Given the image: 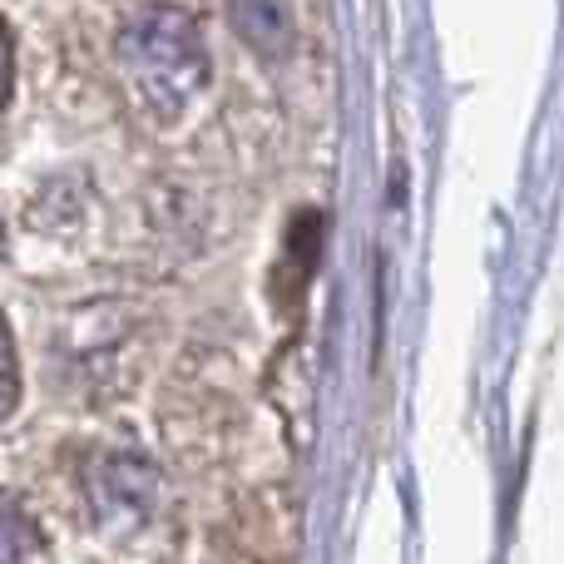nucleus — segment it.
<instances>
[{
	"mask_svg": "<svg viewBox=\"0 0 564 564\" xmlns=\"http://www.w3.org/2000/svg\"><path fill=\"white\" fill-rule=\"evenodd\" d=\"M119 50H124V69H129V79H134V95L144 99L159 119L184 115L188 99H194L198 85L208 79L204 40H198L194 20L169 6H154L129 20Z\"/></svg>",
	"mask_w": 564,
	"mask_h": 564,
	"instance_id": "nucleus-1",
	"label": "nucleus"
},
{
	"mask_svg": "<svg viewBox=\"0 0 564 564\" xmlns=\"http://www.w3.org/2000/svg\"><path fill=\"white\" fill-rule=\"evenodd\" d=\"M234 10V25L253 40L258 50H282L288 45V6L282 0H228Z\"/></svg>",
	"mask_w": 564,
	"mask_h": 564,
	"instance_id": "nucleus-2",
	"label": "nucleus"
},
{
	"mask_svg": "<svg viewBox=\"0 0 564 564\" xmlns=\"http://www.w3.org/2000/svg\"><path fill=\"white\" fill-rule=\"evenodd\" d=\"M30 535H25V520L15 516V510L0 500V564H15L20 555H25Z\"/></svg>",
	"mask_w": 564,
	"mask_h": 564,
	"instance_id": "nucleus-3",
	"label": "nucleus"
},
{
	"mask_svg": "<svg viewBox=\"0 0 564 564\" xmlns=\"http://www.w3.org/2000/svg\"><path fill=\"white\" fill-rule=\"evenodd\" d=\"M15 391H20V377H15V347H10V332L0 322V416L15 406Z\"/></svg>",
	"mask_w": 564,
	"mask_h": 564,
	"instance_id": "nucleus-4",
	"label": "nucleus"
},
{
	"mask_svg": "<svg viewBox=\"0 0 564 564\" xmlns=\"http://www.w3.org/2000/svg\"><path fill=\"white\" fill-rule=\"evenodd\" d=\"M6 89H10V40L6 25H0V105H6Z\"/></svg>",
	"mask_w": 564,
	"mask_h": 564,
	"instance_id": "nucleus-5",
	"label": "nucleus"
}]
</instances>
